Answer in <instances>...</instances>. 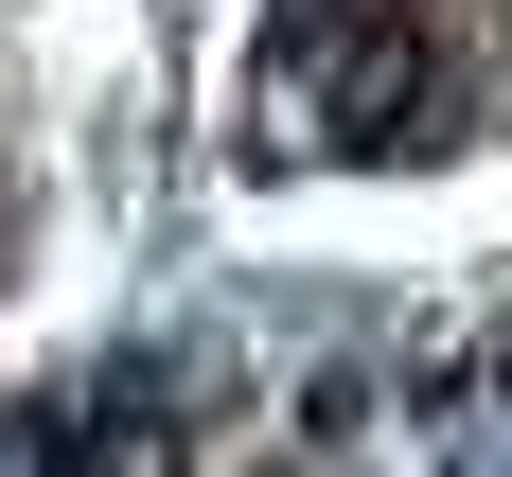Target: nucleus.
I'll use <instances>...</instances> for the list:
<instances>
[{"instance_id": "f257e3e1", "label": "nucleus", "mask_w": 512, "mask_h": 477, "mask_svg": "<svg viewBox=\"0 0 512 477\" xmlns=\"http://www.w3.org/2000/svg\"><path fill=\"white\" fill-rule=\"evenodd\" d=\"M248 106H265L301 159H389L407 124H442V36L389 18V0H301V18L265 36Z\"/></svg>"}]
</instances>
